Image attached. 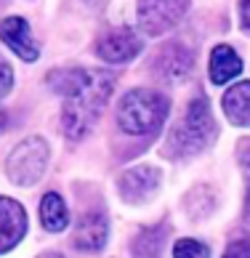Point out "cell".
<instances>
[{"instance_id":"6da1fadb","label":"cell","mask_w":250,"mask_h":258,"mask_svg":"<svg viewBox=\"0 0 250 258\" xmlns=\"http://www.w3.org/2000/svg\"><path fill=\"white\" fill-rule=\"evenodd\" d=\"M114 78L104 70H80L78 80L70 91L64 93V109H61V128L70 139H83L96 120L101 109L107 107L112 96Z\"/></svg>"},{"instance_id":"7a4b0ae2","label":"cell","mask_w":250,"mask_h":258,"mask_svg":"<svg viewBox=\"0 0 250 258\" xmlns=\"http://www.w3.org/2000/svg\"><path fill=\"white\" fill-rule=\"evenodd\" d=\"M165 117H168V99L157 91L133 88L117 104V125L131 136L160 131Z\"/></svg>"},{"instance_id":"3957f363","label":"cell","mask_w":250,"mask_h":258,"mask_svg":"<svg viewBox=\"0 0 250 258\" xmlns=\"http://www.w3.org/2000/svg\"><path fill=\"white\" fill-rule=\"evenodd\" d=\"M213 114H210V104L205 96H195L186 107V114L181 117V122L170 131L165 149L173 157H186L203 152L210 139H213Z\"/></svg>"},{"instance_id":"277c9868","label":"cell","mask_w":250,"mask_h":258,"mask_svg":"<svg viewBox=\"0 0 250 258\" xmlns=\"http://www.w3.org/2000/svg\"><path fill=\"white\" fill-rule=\"evenodd\" d=\"M48 157H51V149H48L45 139H40V136L24 139L22 144L14 147V152L8 155V162H6L8 178H11L16 186H32L35 181H40V176L45 173Z\"/></svg>"},{"instance_id":"5b68a950","label":"cell","mask_w":250,"mask_h":258,"mask_svg":"<svg viewBox=\"0 0 250 258\" xmlns=\"http://www.w3.org/2000/svg\"><path fill=\"white\" fill-rule=\"evenodd\" d=\"M189 11V0H139L136 16L144 35L157 37L173 30Z\"/></svg>"},{"instance_id":"8992f818","label":"cell","mask_w":250,"mask_h":258,"mask_svg":"<svg viewBox=\"0 0 250 258\" xmlns=\"http://www.w3.org/2000/svg\"><path fill=\"white\" fill-rule=\"evenodd\" d=\"M141 48H144L141 35L133 27H114V30H107L96 40V53L109 64L131 61L136 53H141Z\"/></svg>"},{"instance_id":"52a82bcc","label":"cell","mask_w":250,"mask_h":258,"mask_svg":"<svg viewBox=\"0 0 250 258\" xmlns=\"http://www.w3.org/2000/svg\"><path fill=\"white\" fill-rule=\"evenodd\" d=\"M192 64H195V56L189 48H184L181 43H168L157 51L152 70L160 83H181L192 72Z\"/></svg>"},{"instance_id":"ba28073f","label":"cell","mask_w":250,"mask_h":258,"mask_svg":"<svg viewBox=\"0 0 250 258\" xmlns=\"http://www.w3.org/2000/svg\"><path fill=\"white\" fill-rule=\"evenodd\" d=\"M0 40L24 61H35L37 56H40V45L35 43L30 24H27V19H22V16H8L0 22Z\"/></svg>"},{"instance_id":"9c48e42d","label":"cell","mask_w":250,"mask_h":258,"mask_svg":"<svg viewBox=\"0 0 250 258\" xmlns=\"http://www.w3.org/2000/svg\"><path fill=\"white\" fill-rule=\"evenodd\" d=\"M157 186H160V170L152 165H136V168L125 170L122 178L117 181L120 195L128 203H144V200H149L157 192Z\"/></svg>"},{"instance_id":"30bf717a","label":"cell","mask_w":250,"mask_h":258,"mask_svg":"<svg viewBox=\"0 0 250 258\" xmlns=\"http://www.w3.org/2000/svg\"><path fill=\"white\" fill-rule=\"evenodd\" d=\"M27 234V213L11 197L0 195V253H8L24 240Z\"/></svg>"},{"instance_id":"8fae6325","label":"cell","mask_w":250,"mask_h":258,"mask_svg":"<svg viewBox=\"0 0 250 258\" xmlns=\"http://www.w3.org/2000/svg\"><path fill=\"white\" fill-rule=\"evenodd\" d=\"M107 237H109V221L101 210H91L85 213L78 226H75V247H80L85 253H99L104 245H107Z\"/></svg>"},{"instance_id":"7c38bea8","label":"cell","mask_w":250,"mask_h":258,"mask_svg":"<svg viewBox=\"0 0 250 258\" xmlns=\"http://www.w3.org/2000/svg\"><path fill=\"white\" fill-rule=\"evenodd\" d=\"M242 72V59L232 45H216L210 53V64H208V78L216 85H226L232 78Z\"/></svg>"},{"instance_id":"4fadbf2b","label":"cell","mask_w":250,"mask_h":258,"mask_svg":"<svg viewBox=\"0 0 250 258\" xmlns=\"http://www.w3.org/2000/svg\"><path fill=\"white\" fill-rule=\"evenodd\" d=\"M224 112L232 125L250 128V80L237 83L224 93Z\"/></svg>"},{"instance_id":"5bb4252c","label":"cell","mask_w":250,"mask_h":258,"mask_svg":"<svg viewBox=\"0 0 250 258\" xmlns=\"http://www.w3.org/2000/svg\"><path fill=\"white\" fill-rule=\"evenodd\" d=\"M40 221L48 232H61L70 224V210H67V203L61 200V195L48 192L40 200Z\"/></svg>"},{"instance_id":"9a60e30c","label":"cell","mask_w":250,"mask_h":258,"mask_svg":"<svg viewBox=\"0 0 250 258\" xmlns=\"http://www.w3.org/2000/svg\"><path fill=\"white\" fill-rule=\"evenodd\" d=\"M165 234H168L165 224L149 226L144 232H139L136 240H133V255L136 258H157L162 253V245H165Z\"/></svg>"},{"instance_id":"2e32d148","label":"cell","mask_w":250,"mask_h":258,"mask_svg":"<svg viewBox=\"0 0 250 258\" xmlns=\"http://www.w3.org/2000/svg\"><path fill=\"white\" fill-rule=\"evenodd\" d=\"M173 258H210V247L200 240H178L173 245Z\"/></svg>"},{"instance_id":"e0dca14e","label":"cell","mask_w":250,"mask_h":258,"mask_svg":"<svg viewBox=\"0 0 250 258\" xmlns=\"http://www.w3.org/2000/svg\"><path fill=\"white\" fill-rule=\"evenodd\" d=\"M11 88H14V70H11V64L0 56V99H3Z\"/></svg>"},{"instance_id":"ac0fdd59","label":"cell","mask_w":250,"mask_h":258,"mask_svg":"<svg viewBox=\"0 0 250 258\" xmlns=\"http://www.w3.org/2000/svg\"><path fill=\"white\" fill-rule=\"evenodd\" d=\"M224 258H250V240H247V237H239V240H234L232 245L226 247Z\"/></svg>"},{"instance_id":"d6986e66","label":"cell","mask_w":250,"mask_h":258,"mask_svg":"<svg viewBox=\"0 0 250 258\" xmlns=\"http://www.w3.org/2000/svg\"><path fill=\"white\" fill-rule=\"evenodd\" d=\"M239 14H242L245 30H250V0H242V3H239Z\"/></svg>"},{"instance_id":"ffe728a7","label":"cell","mask_w":250,"mask_h":258,"mask_svg":"<svg viewBox=\"0 0 250 258\" xmlns=\"http://www.w3.org/2000/svg\"><path fill=\"white\" fill-rule=\"evenodd\" d=\"M245 210H247V216H250V184H247V197H245Z\"/></svg>"},{"instance_id":"44dd1931","label":"cell","mask_w":250,"mask_h":258,"mask_svg":"<svg viewBox=\"0 0 250 258\" xmlns=\"http://www.w3.org/2000/svg\"><path fill=\"white\" fill-rule=\"evenodd\" d=\"M48 258H61V255H48Z\"/></svg>"}]
</instances>
